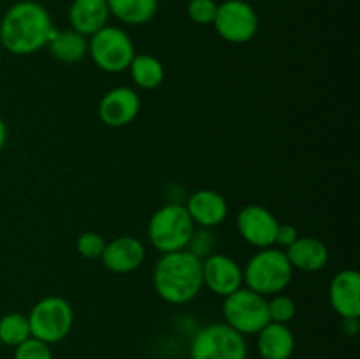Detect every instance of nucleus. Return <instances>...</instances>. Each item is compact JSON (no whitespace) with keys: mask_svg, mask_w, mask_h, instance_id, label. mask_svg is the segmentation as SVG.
Instances as JSON below:
<instances>
[{"mask_svg":"<svg viewBox=\"0 0 360 359\" xmlns=\"http://www.w3.org/2000/svg\"><path fill=\"white\" fill-rule=\"evenodd\" d=\"M56 34L44 6L34 0H20L0 20V46L18 56L34 55L46 48Z\"/></svg>","mask_w":360,"mask_h":359,"instance_id":"1","label":"nucleus"},{"mask_svg":"<svg viewBox=\"0 0 360 359\" xmlns=\"http://www.w3.org/2000/svg\"><path fill=\"white\" fill-rule=\"evenodd\" d=\"M153 287L169 305H185L199 296L202 284V259L188 250L162 253L153 270Z\"/></svg>","mask_w":360,"mask_h":359,"instance_id":"2","label":"nucleus"},{"mask_svg":"<svg viewBox=\"0 0 360 359\" xmlns=\"http://www.w3.org/2000/svg\"><path fill=\"white\" fill-rule=\"evenodd\" d=\"M294 278V267L290 266L285 250L274 246L260 248L243 270V284L260 296H274L283 292Z\"/></svg>","mask_w":360,"mask_h":359,"instance_id":"3","label":"nucleus"},{"mask_svg":"<svg viewBox=\"0 0 360 359\" xmlns=\"http://www.w3.org/2000/svg\"><path fill=\"white\" fill-rule=\"evenodd\" d=\"M195 224L181 204H165L151 215L148 222V238L151 246L160 253L178 252L188 246Z\"/></svg>","mask_w":360,"mask_h":359,"instance_id":"4","label":"nucleus"},{"mask_svg":"<svg viewBox=\"0 0 360 359\" xmlns=\"http://www.w3.org/2000/svg\"><path fill=\"white\" fill-rule=\"evenodd\" d=\"M32 338L53 345L65 340L74 326V310L67 299L48 296L32 306L28 313Z\"/></svg>","mask_w":360,"mask_h":359,"instance_id":"5","label":"nucleus"},{"mask_svg":"<svg viewBox=\"0 0 360 359\" xmlns=\"http://www.w3.org/2000/svg\"><path fill=\"white\" fill-rule=\"evenodd\" d=\"M88 55L101 70L118 74L129 70L130 62L136 56V48L125 30L105 25L88 39Z\"/></svg>","mask_w":360,"mask_h":359,"instance_id":"6","label":"nucleus"},{"mask_svg":"<svg viewBox=\"0 0 360 359\" xmlns=\"http://www.w3.org/2000/svg\"><path fill=\"white\" fill-rule=\"evenodd\" d=\"M190 359H248V347L245 336L225 322L210 324L193 336Z\"/></svg>","mask_w":360,"mask_h":359,"instance_id":"7","label":"nucleus"},{"mask_svg":"<svg viewBox=\"0 0 360 359\" xmlns=\"http://www.w3.org/2000/svg\"><path fill=\"white\" fill-rule=\"evenodd\" d=\"M224 299L225 324L243 336L257 334L271 322L269 312H267V299L259 292L250 291L248 287H241Z\"/></svg>","mask_w":360,"mask_h":359,"instance_id":"8","label":"nucleus"},{"mask_svg":"<svg viewBox=\"0 0 360 359\" xmlns=\"http://www.w3.org/2000/svg\"><path fill=\"white\" fill-rule=\"evenodd\" d=\"M213 27L227 42L245 44L259 32V16L245 0H225L218 4Z\"/></svg>","mask_w":360,"mask_h":359,"instance_id":"9","label":"nucleus"},{"mask_svg":"<svg viewBox=\"0 0 360 359\" xmlns=\"http://www.w3.org/2000/svg\"><path fill=\"white\" fill-rule=\"evenodd\" d=\"M238 231L246 243L257 248H269L276 243L278 218L267 208L248 204L238 213Z\"/></svg>","mask_w":360,"mask_h":359,"instance_id":"10","label":"nucleus"},{"mask_svg":"<svg viewBox=\"0 0 360 359\" xmlns=\"http://www.w3.org/2000/svg\"><path fill=\"white\" fill-rule=\"evenodd\" d=\"M141 111V99L129 87H116L105 92L98 102V118L104 125L122 129L130 125Z\"/></svg>","mask_w":360,"mask_h":359,"instance_id":"11","label":"nucleus"},{"mask_svg":"<svg viewBox=\"0 0 360 359\" xmlns=\"http://www.w3.org/2000/svg\"><path fill=\"white\" fill-rule=\"evenodd\" d=\"M202 284L213 294L227 298L243 287V267L224 253H211L202 259Z\"/></svg>","mask_w":360,"mask_h":359,"instance_id":"12","label":"nucleus"},{"mask_svg":"<svg viewBox=\"0 0 360 359\" xmlns=\"http://www.w3.org/2000/svg\"><path fill=\"white\" fill-rule=\"evenodd\" d=\"M146 257V248L134 236H120L112 241L105 243L101 260L104 267L111 273L125 275L139 270Z\"/></svg>","mask_w":360,"mask_h":359,"instance_id":"13","label":"nucleus"},{"mask_svg":"<svg viewBox=\"0 0 360 359\" xmlns=\"http://www.w3.org/2000/svg\"><path fill=\"white\" fill-rule=\"evenodd\" d=\"M186 211L195 225L206 229L224 224L229 215V204L220 192L211 189H200L188 197Z\"/></svg>","mask_w":360,"mask_h":359,"instance_id":"14","label":"nucleus"},{"mask_svg":"<svg viewBox=\"0 0 360 359\" xmlns=\"http://www.w3.org/2000/svg\"><path fill=\"white\" fill-rule=\"evenodd\" d=\"M329 299L341 319L360 317V275L355 270H343L333 278Z\"/></svg>","mask_w":360,"mask_h":359,"instance_id":"15","label":"nucleus"},{"mask_svg":"<svg viewBox=\"0 0 360 359\" xmlns=\"http://www.w3.org/2000/svg\"><path fill=\"white\" fill-rule=\"evenodd\" d=\"M285 253L294 270L306 273L323 270L329 263V250L326 243L311 236H299L288 248H285Z\"/></svg>","mask_w":360,"mask_h":359,"instance_id":"16","label":"nucleus"},{"mask_svg":"<svg viewBox=\"0 0 360 359\" xmlns=\"http://www.w3.org/2000/svg\"><path fill=\"white\" fill-rule=\"evenodd\" d=\"M109 7L105 0H72L69 9V21L72 30L84 37H91L95 32L108 25Z\"/></svg>","mask_w":360,"mask_h":359,"instance_id":"17","label":"nucleus"},{"mask_svg":"<svg viewBox=\"0 0 360 359\" xmlns=\"http://www.w3.org/2000/svg\"><path fill=\"white\" fill-rule=\"evenodd\" d=\"M257 351L262 359H292L295 336L288 324L269 322L257 333Z\"/></svg>","mask_w":360,"mask_h":359,"instance_id":"18","label":"nucleus"},{"mask_svg":"<svg viewBox=\"0 0 360 359\" xmlns=\"http://www.w3.org/2000/svg\"><path fill=\"white\" fill-rule=\"evenodd\" d=\"M53 58L63 63H76L88 55V37L77 34L76 30H56L48 42Z\"/></svg>","mask_w":360,"mask_h":359,"instance_id":"19","label":"nucleus"},{"mask_svg":"<svg viewBox=\"0 0 360 359\" xmlns=\"http://www.w3.org/2000/svg\"><path fill=\"white\" fill-rule=\"evenodd\" d=\"M109 13L125 25H144L155 18L158 0H105Z\"/></svg>","mask_w":360,"mask_h":359,"instance_id":"20","label":"nucleus"},{"mask_svg":"<svg viewBox=\"0 0 360 359\" xmlns=\"http://www.w3.org/2000/svg\"><path fill=\"white\" fill-rule=\"evenodd\" d=\"M129 73L136 87L143 90H155L164 83L165 70L160 60L153 55H136L129 65Z\"/></svg>","mask_w":360,"mask_h":359,"instance_id":"21","label":"nucleus"},{"mask_svg":"<svg viewBox=\"0 0 360 359\" xmlns=\"http://www.w3.org/2000/svg\"><path fill=\"white\" fill-rule=\"evenodd\" d=\"M30 336V324H28L27 315L11 312L0 317V344L2 345L18 347Z\"/></svg>","mask_w":360,"mask_h":359,"instance_id":"22","label":"nucleus"},{"mask_svg":"<svg viewBox=\"0 0 360 359\" xmlns=\"http://www.w3.org/2000/svg\"><path fill=\"white\" fill-rule=\"evenodd\" d=\"M267 312H269L271 322L288 324L290 320H294L297 306L290 296L280 292V294H274L271 296V299H267Z\"/></svg>","mask_w":360,"mask_h":359,"instance_id":"23","label":"nucleus"},{"mask_svg":"<svg viewBox=\"0 0 360 359\" xmlns=\"http://www.w3.org/2000/svg\"><path fill=\"white\" fill-rule=\"evenodd\" d=\"M105 243L108 241H105L102 234L94 231H86L83 232V234L77 236L76 250L79 256L84 257V259H101L102 253H104Z\"/></svg>","mask_w":360,"mask_h":359,"instance_id":"24","label":"nucleus"},{"mask_svg":"<svg viewBox=\"0 0 360 359\" xmlns=\"http://www.w3.org/2000/svg\"><path fill=\"white\" fill-rule=\"evenodd\" d=\"M214 246H217V238H214L213 229L200 227L193 231L186 250L192 252L195 257H199V259H206L211 253H214Z\"/></svg>","mask_w":360,"mask_h":359,"instance_id":"25","label":"nucleus"},{"mask_svg":"<svg viewBox=\"0 0 360 359\" xmlns=\"http://www.w3.org/2000/svg\"><path fill=\"white\" fill-rule=\"evenodd\" d=\"M218 4L214 0H190L186 14L197 25H213Z\"/></svg>","mask_w":360,"mask_h":359,"instance_id":"26","label":"nucleus"},{"mask_svg":"<svg viewBox=\"0 0 360 359\" xmlns=\"http://www.w3.org/2000/svg\"><path fill=\"white\" fill-rule=\"evenodd\" d=\"M14 359H53L51 345L30 336L14 347Z\"/></svg>","mask_w":360,"mask_h":359,"instance_id":"27","label":"nucleus"},{"mask_svg":"<svg viewBox=\"0 0 360 359\" xmlns=\"http://www.w3.org/2000/svg\"><path fill=\"white\" fill-rule=\"evenodd\" d=\"M297 238H299V232L294 225L280 224L278 225L276 243H274V245H280V246H283V248H288V246H290Z\"/></svg>","mask_w":360,"mask_h":359,"instance_id":"28","label":"nucleus"},{"mask_svg":"<svg viewBox=\"0 0 360 359\" xmlns=\"http://www.w3.org/2000/svg\"><path fill=\"white\" fill-rule=\"evenodd\" d=\"M343 331L350 336H355L359 333V317L357 319H343Z\"/></svg>","mask_w":360,"mask_h":359,"instance_id":"29","label":"nucleus"},{"mask_svg":"<svg viewBox=\"0 0 360 359\" xmlns=\"http://www.w3.org/2000/svg\"><path fill=\"white\" fill-rule=\"evenodd\" d=\"M6 139H7V127L6 123H4V120L0 118V151H2L4 144H6Z\"/></svg>","mask_w":360,"mask_h":359,"instance_id":"30","label":"nucleus"},{"mask_svg":"<svg viewBox=\"0 0 360 359\" xmlns=\"http://www.w3.org/2000/svg\"><path fill=\"white\" fill-rule=\"evenodd\" d=\"M0 51H2V46H0Z\"/></svg>","mask_w":360,"mask_h":359,"instance_id":"31","label":"nucleus"},{"mask_svg":"<svg viewBox=\"0 0 360 359\" xmlns=\"http://www.w3.org/2000/svg\"><path fill=\"white\" fill-rule=\"evenodd\" d=\"M0 348H2V344H0Z\"/></svg>","mask_w":360,"mask_h":359,"instance_id":"32","label":"nucleus"}]
</instances>
